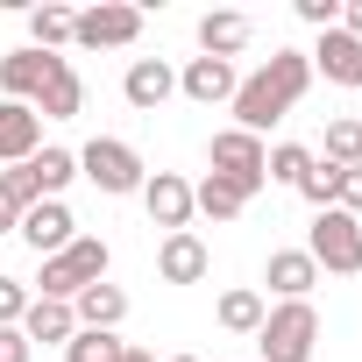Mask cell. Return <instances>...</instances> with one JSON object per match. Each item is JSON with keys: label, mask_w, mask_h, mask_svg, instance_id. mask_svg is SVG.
<instances>
[{"label": "cell", "mask_w": 362, "mask_h": 362, "mask_svg": "<svg viewBox=\"0 0 362 362\" xmlns=\"http://www.w3.org/2000/svg\"><path fill=\"white\" fill-rule=\"evenodd\" d=\"M320 348V305L313 298H284L263 313L256 327V362H313Z\"/></svg>", "instance_id": "obj_2"}, {"label": "cell", "mask_w": 362, "mask_h": 362, "mask_svg": "<svg viewBox=\"0 0 362 362\" xmlns=\"http://www.w3.org/2000/svg\"><path fill=\"white\" fill-rule=\"evenodd\" d=\"M305 57H313V78H327V86H355V93H362V43H355L348 29H327Z\"/></svg>", "instance_id": "obj_12"}, {"label": "cell", "mask_w": 362, "mask_h": 362, "mask_svg": "<svg viewBox=\"0 0 362 362\" xmlns=\"http://www.w3.org/2000/svg\"><path fill=\"white\" fill-rule=\"evenodd\" d=\"M29 170H36V192H43V199H64V185L78 177V149H57V142H43V149L29 156Z\"/></svg>", "instance_id": "obj_21"}, {"label": "cell", "mask_w": 362, "mask_h": 362, "mask_svg": "<svg viewBox=\"0 0 362 362\" xmlns=\"http://www.w3.org/2000/svg\"><path fill=\"white\" fill-rule=\"evenodd\" d=\"M263 284L277 291V305H284V298H313V284H320V263H313L305 249H270V263H263Z\"/></svg>", "instance_id": "obj_17"}, {"label": "cell", "mask_w": 362, "mask_h": 362, "mask_svg": "<svg viewBox=\"0 0 362 362\" xmlns=\"http://www.w3.org/2000/svg\"><path fill=\"white\" fill-rule=\"evenodd\" d=\"M305 170H313V149H305V142H270V156H263V177H270V185H291V192H298Z\"/></svg>", "instance_id": "obj_26"}, {"label": "cell", "mask_w": 362, "mask_h": 362, "mask_svg": "<svg viewBox=\"0 0 362 362\" xmlns=\"http://www.w3.org/2000/svg\"><path fill=\"white\" fill-rule=\"evenodd\" d=\"M135 36H142V8H128V0H100V8H86L71 22L78 50H128Z\"/></svg>", "instance_id": "obj_7"}, {"label": "cell", "mask_w": 362, "mask_h": 362, "mask_svg": "<svg viewBox=\"0 0 362 362\" xmlns=\"http://www.w3.org/2000/svg\"><path fill=\"white\" fill-rule=\"evenodd\" d=\"M206 270H214V256H206V242H199L192 228L156 242V277H163V284H199Z\"/></svg>", "instance_id": "obj_15"}, {"label": "cell", "mask_w": 362, "mask_h": 362, "mask_svg": "<svg viewBox=\"0 0 362 362\" xmlns=\"http://www.w3.org/2000/svg\"><path fill=\"white\" fill-rule=\"evenodd\" d=\"M15 228H22V214H15L8 199H0V235H15Z\"/></svg>", "instance_id": "obj_35"}, {"label": "cell", "mask_w": 362, "mask_h": 362, "mask_svg": "<svg viewBox=\"0 0 362 362\" xmlns=\"http://www.w3.org/2000/svg\"><path fill=\"white\" fill-rule=\"evenodd\" d=\"M334 185H341V170H334V163H320V156H313V170H305V177H298V199H305V206H313V214H327V206H334Z\"/></svg>", "instance_id": "obj_28"}, {"label": "cell", "mask_w": 362, "mask_h": 362, "mask_svg": "<svg viewBox=\"0 0 362 362\" xmlns=\"http://www.w3.org/2000/svg\"><path fill=\"white\" fill-rule=\"evenodd\" d=\"M298 22H305V29H320V36H327V29H341V0H298Z\"/></svg>", "instance_id": "obj_31"}, {"label": "cell", "mask_w": 362, "mask_h": 362, "mask_svg": "<svg viewBox=\"0 0 362 362\" xmlns=\"http://www.w3.org/2000/svg\"><path fill=\"white\" fill-rule=\"evenodd\" d=\"M263 291H249V284H235V291H221V305H214V320L228 327V334H249L256 341V327H263Z\"/></svg>", "instance_id": "obj_22"}, {"label": "cell", "mask_w": 362, "mask_h": 362, "mask_svg": "<svg viewBox=\"0 0 362 362\" xmlns=\"http://www.w3.org/2000/svg\"><path fill=\"white\" fill-rule=\"evenodd\" d=\"M15 235H22V242L36 249V263H43V256H64V249L78 242V221H71V206H64V199H36V206L22 214V228H15Z\"/></svg>", "instance_id": "obj_10"}, {"label": "cell", "mask_w": 362, "mask_h": 362, "mask_svg": "<svg viewBox=\"0 0 362 362\" xmlns=\"http://www.w3.org/2000/svg\"><path fill=\"white\" fill-rule=\"evenodd\" d=\"M135 199H142L149 228H163V235H185V228H192V177H177V170H149Z\"/></svg>", "instance_id": "obj_8"}, {"label": "cell", "mask_w": 362, "mask_h": 362, "mask_svg": "<svg viewBox=\"0 0 362 362\" xmlns=\"http://www.w3.org/2000/svg\"><path fill=\"white\" fill-rule=\"evenodd\" d=\"M43 149V114L22 100H0V163H29Z\"/></svg>", "instance_id": "obj_16"}, {"label": "cell", "mask_w": 362, "mask_h": 362, "mask_svg": "<svg viewBox=\"0 0 362 362\" xmlns=\"http://www.w3.org/2000/svg\"><path fill=\"white\" fill-rule=\"evenodd\" d=\"M163 362H199V355H163Z\"/></svg>", "instance_id": "obj_37"}, {"label": "cell", "mask_w": 362, "mask_h": 362, "mask_svg": "<svg viewBox=\"0 0 362 362\" xmlns=\"http://www.w3.org/2000/svg\"><path fill=\"white\" fill-rule=\"evenodd\" d=\"M235 86H242V71H235V64H221V57H192L185 71H177V93H185L192 107H228V100H235Z\"/></svg>", "instance_id": "obj_13"}, {"label": "cell", "mask_w": 362, "mask_h": 362, "mask_svg": "<svg viewBox=\"0 0 362 362\" xmlns=\"http://www.w3.org/2000/svg\"><path fill=\"white\" fill-rule=\"evenodd\" d=\"M334 206L362 221V163H355V170H341V185H334Z\"/></svg>", "instance_id": "obj_32"}, {"label": "cell", "mask_w": 362, "mask_h": 362, "mask_svg": "<svg viewBox=\"0 0 362 362\" xmlns=\"http://www.w3.org/2000/svg\"><path fill=\"white\" fill-rule=\"evenodd\" d=\"M71 313H78V327H93V334H114V327L128 320V291H121V284H86V291L71 298Z\"/></svg>", "instance_id": "obj_18"}, {"label": "cell", "mask_w": 362, "mask_h": 362, "mask_svg": "<svg viewBox=\"0 0 362 362\" xmlns=\"http://www.w3.org/2000/svg\"><path fill=\"white\" fill-rule=\"evenodd\" d=\"M121 362H156V355H149V348H135V341H128V348H121Z\"/></svg>", "instance_id": "obj_36"}, {"label": "cell", "mask_w": 362, "mask_h": 362, "mask_svg": "<svg viewBox=\"0 0 362 362\" xmlns=\"http://www.w3.org/2000/svg\"><path fill=\"white\" fill-rule=\"evenodd\" d=\"M341 29H348V36L362 43V0H341Z\"/></svg>", "instance_id": "obj_34"}, {"label": "cell", "mask_w": 362, "mask_h": 362, "mask_svg": "<svg viewBox=\"0 0 362 362\" xmlns=\"http://www.w3.org/2000/svg\"><path fill=\"white\" fill-rule=\"evenodd\" d=\"M36 348H29V334L22 327H0V362H29Z\"/></svg>", "instance_id": "obj_33"}, {"label": "cell", "mask_w": 362, "mask_h": 362, "mask_svg": "<svg viewBox=\"0 0 362 362\" xmlns=\"http://www.w3.org/2000/svg\"><path fill=\"white\" fill-rule=\"evenodd\" d=\"M263 156H270V142H263V135H242V128H221V135H214V149H206L214 177L242 185V199H256V192L270 185V177H263Z\"/></svg>", "instance_id": "obj_6"}, {"label": "cell", "mask_w": 362, "mask_h": 362, "mask_svg": "<svg viewBox=\"0 0 362 362\" xmlns=\"http://www.w3.org/2000/svg\"><path fill=\"white\" fill-rule=\"evenodd\" d=\"M22 334H29V348H36V341H43V348H64V341L78 334V313H71V305H57V298H29Z\"/></svg>", "instance_id": "obj_19"}, {"label": "cell", "mask_w": 362, "mask_h": 362, "mask_svg": "<svg viewBox=\"0 0 362 362\" xmlns=\"http://www.w3.org/2000/svg\"><path fill=\"white\" fill-rule=\"evenodd\" d=\"M249 43H256V22H249L242 8H214V15H199V57H221V64H235Z\"/></svg>", "instance_id": "obj_11"}, {"label": "cell", "mask_w": 362, "mask_h": 362, "mask_svg": "<svg viewBox=\"0 0 362 362\" xmlns=\"http://www.w3.org/2000/svg\"><path fill=\"white\" fill-rule=\"evenodd\" d=\"M121 100H128L135 114H156L163 100H177V71H170L163 57H135L128 78H121Z\"/></svg>", "instance_id": "obj_14"}, {"label": "cell", "mask_w": 362, "mask_h": 362, "mask_svg": "<svg viewBox=\"0 0 362 362\" xmlns=\"http://www.w3.org/2000/svg\"><path fill=\"white\" fill-rule=\"evenodd\" d=\"M107 270H114V249L100 242V235H78L64 256H43V277H36V298H57V305H71L86 284H107Z\"/></svg>", "instance_id": "obj_3"}, {"label": "cell", "mask_w": 362, "mask_h": 362, "mask_svg": "<svg viewBox=\"0 0 362 362\" xmlns=\"http://www.w3.org/2000/svg\"><path fill=\"white\" fill-rule=\"evenodd\" d=\"M29 298H36V291H29L22 277H0V327H22V313H29Z\"/></svg>", "instance_id": "obj_30"}, {"label": "cell", "mask_w": 362, "mask_h": 362, "mask_svg": "<svg viewBox=\"0 0 362 362\" xmlns=\"http://www.w3.org/2000/svg\"><path fill=\"white\" fill-rule=\"evenodd\" d=\"M36 114H43V121H71V114H86V78H78V71L64 64V71H57V78L43 86Z\"/></svg>", "instance_id": "obj_24"}, {"label": "cell", "mask_w": 362, "mask_h": 362, "mask_svg": "<svg viewBox=\"0 0 362 362\" xmlns=\"http://www.w3.org/2000/svg\"><path fill=\"white\" fill-rule=\"evenodd\" d=\"M71 57H50V50H8V57H0V100H22V107H36L43 100V86L64 71Z\"/></svg>", "instance_id": "obj_9"}, {"label": "cell", "mask_w": 362, "mask_h": 362, "mask_svg": "<svg viewBox=\"0 0 362 362\" xmlns=\"http://www.w3.org/2000/svg\"><path fill=\"white\" fill-rule=\"evenodd\" d=\"M305 93H313V57H305V50H270V64L249 71L228 107H235V128H242V135H270Z\"/></svg>", "instance_id": "obj_1"}, {"label": "cell", "mask_w": 362, "mask_h": 362, "mask_svg": "<svg viewBox=\"0 0 362 362\" xmlns=\"http://www.w3.org/2000/svg\"><path fill=\"white\" fill-rule=\"evenodd\" d=\"M320 163H334V170H355V163H362V114H341V121H327Z\"/></svg>", "instance_id": "obj_25"}, {"label": "cell", "mask_w": 362, "mask_h": 362, "mask_svg": "<svg viewBox=\"0 0 362 362\" xmlns=\"http://www.w3.org/2000/svg\"><path fill=\"white\" fill-rule=\"evenodd\" d=\"M242 206H249V199H242V185H228V177H214V170H206L199 185H192V214H206L214 228L242 221Z\"/></svg>", "instance_id": "obj_20"}, {"label": "cell", "mask_w": 362, "mask_h": 362, "mask_svg": "<svg viewBox=\"0 0 362 362\" xmlns=\"http://www.w3.org/2000/svg\"><path fill=\"white\" fill-rule=\"evenodd\" d=\"M121 334H93V327H78L71 341H64V362H121Z\"/></svg>", "instance_id": "obj_27"}, {"label": "cell", "mask_w": 362, "mask_h": 362, "mask_svg": "<svg viewBox=\"0 0 362 362\" xmlns=\"http://www.w3.org/2000/svg\"><path fill=\"white\" fill-rule=\"evenodd\" d=\"M0 199H8L15 214H29V206L43 199V192H36V170H29V163H8V170H0Z\"/></svg>", "instance_id": "obj_29"}, {"label": "cell", "mask_w": 362, "mask_h": 362, "mask_svg": "<svg viewBox=\"0 0 362 362\" xmlns=\"http://www.w3.org/2000/svg\"><path fill=\"white\" fill-rule=\"evenodd\" d=\"M78 177H86V185H100L107 199H128V192H142L149 163L135 156V142H121V135H93V142L78 149Z\"/></svg>", "instance_id": "obj_4"}, {"label": "cell", "mask_w": 362, "mask_h": 362, "mask_svg": "<svg viewBox=\"0 0 362 362\" xmlns=\"http://www.w3.org/2000/svg\"><path fill=\"white\" fill-rule=\"evenodd\" d=\"M305 256H313L320 270H334V277H355V270H362V221H355V214H341V206L313 214Z\"/></svg>", "instance_id": "obj_5"}, {"label": "cell", "mask_w": 362, "mask_h": 362, "mask_svg": "<svg viewBox=\"0 0 362 362\" xmlns=\"http://www.w3.org/2000/svg\"><path fill=\"white\" fill-rule=\"evenodd\" d=\"M71 22H78V15H71V8H57V0L29 8V50H50V57H57V50L71 43Z\"/></svg>", "instance_id": "obj_23"}]
</instances>
